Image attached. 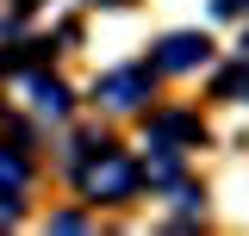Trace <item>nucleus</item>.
<instances>
[{
  "label": "nucleus",
  "mask_w": 249,
  "mask_h": 236,
  "mask_svg": "<svg viewBox=\"0 0 249 236\" xmlns=\"http://www.w3.org/2000/svg\"><path fill=\"white\" fill-rule=\"evenodd\" d=\"M81 180H88L93 199H124V193L137 186V168H131L124 155H112V149H100V168H88Z\"/></svg>",
  "instance_id": "obj_1"
},
{
  "label": "nucleus",
  "mask_w": 249,
  "mask_h": 236,
  "mask_svg": "<svg viewBox=\"0 0 249 236\" xmlns=\"http://www.w3.org/2000/svg\"><path fill=\"white\" fill-rule=\"evenodd\" d=\"M206 37H193V31H175V37H162V68H193V62H206Z\"/></svg>",
  "instance_id": "obj_2"
},
{
  "label": "nucleus",
  "mask_w": 249,
  "mask_h": 236,
  "mask_svg": "<svg viewBox=\"0 0 249 236\" xmlns=\"http://www.w3.org/2000/svg\"><path fill=\"white\" fill-rule=\"evenodd\" d=\"M143 93H150V75H137V68H124V75H112V81H100V100H106V106H137V100H143Z\"/></svg>",
  "instance_id": "obj_3"
},
{
  "label": "nucleus",
  "mask_w": 249,
  "mask_h": 236,
  "mask_svg": "<svg viewBox=\"0 0 249 236\" xmlns=\"http://www.w3.org/2000/svg\"><path fill=\"white\" fill-rule=\"evenodd\" d=\"M31 100H37V112H50V118L69 112V93H62L56 81H31Z\"/></svg>",
  "instance_id": "obj_4"
},
{
  "label": "nucleus",
  "mask_w": 249,
  "mask_h": 236,
  "mask_svg": "<svg viewBox=\"0 0 249 236\" xmlns=\"http://www.w3.org/2000/svg\"><path fill=\"white\" fill-rule=\"evenodd\" d=\"M156 137H168V143H193L199 124H193V118H156Z\"/></svg>",
  "instance_id": "obj_5"
},
{
  "label": "nucleus",
  "mask_w": 249,
  "mask_h": 236,
  "mask_svg": "<svg viewBox=\"0 0 249 236\" xmlns=\"http://www.w3.org/2000/svg\"><path fill=\"white\" fill-rule=\"evenodd\" d=\"M19 186H25V162L0 149V193H19Z\"/></svg>",
  "instance_id": "obj_6"
},
{
  "label": "nucleus",
  "mask_w": 249,
  "mask_h": 236,
  "mask_svg": "<svg viewBox=\"0 0 249 236\" xmlns=\"http://www.w3.org/2000/svg\"><path fill=\"white\" fill-rule=\"evenodd\" d=\"M218 87H224V93H249V68H231V75H224Z\"/></svg>",
  "instance_id": "obj_7"
}]
</instances>
